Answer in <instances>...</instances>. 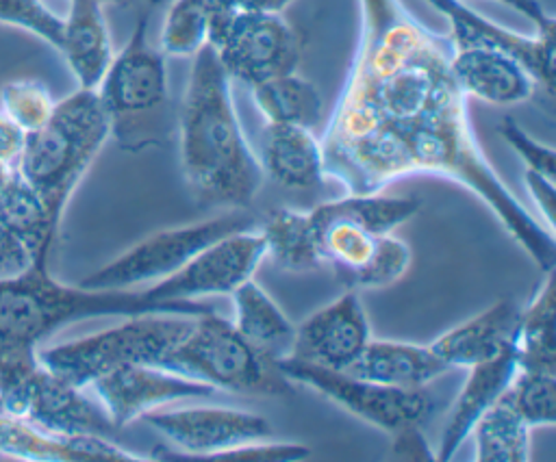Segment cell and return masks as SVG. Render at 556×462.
Segmentation results:
<instances>
[{"label":"cell","instance_id":"obj_20","mask_svg":"<svg viewBox=\"0 0 556 462\" xmlns=\"http://www.w3.org/2000/svg\"><path fill=\"white\" fill-rule=\"evenodd\" d=\"M450 67L467 98L495 106L526 102L536 89V80L519 61L495 50L452 48Z\"/></svg>","mask_w":556,"mask_h":462},{"label":"cell","instance_id":"obj_35","mask_svg":"<svg viewBox=\"0 0 556 462\" xmlns=\"http://www.w3.org/2000/svg\"><path fill=\"white\" fill-rule=\"evenodd\" d=\"M39 258L33 247L7 223L0 221V280H9L28 271Z\"/></svg>","mask_w":556,"mask_h":462},{"label":"cell","instance_id":"obj_37","mask_svg":"<svg viewBox=\"0 0 556 462\" xmlns=\"http://www.w3.org/2000/svg\"><path fill=\"white\" fill-rule=\"evenodd\" d=\"M523 182L526 189L532 197V202L539 206V215L543 219V223L554 230V208H556V191H554V180L545 178L536 171L526 169L523 171Z\"/></svg>","mask_w":556,"mask_h":462},{"label":"cell","instance_id":"obj_5","mask_svg":"<svg viewBox=\"0 0 556 462\" xmlns=\"http://www.w3.org/2000/svg\"><path fill=\"white\" fill-rule=\"evenodd\" d=\"M148 22L150 13L137 20L126 46L113 56L96 87L109 117L111 139L126 152L161 147L174 130L165 56L150 43Z\"/></svg>","mask_w":556,"mask_h":462},{"label":"cell","instance_id":"obj_3","mask_svg":"<svg viewBox=\"0 0 556 462\" xmlns=\"http://www.w3.org/2000/svg\"><path fill=\"white\" fill-rule=\"evenodd\" d=\"M50 260H37L22 275L0 280V364L30 360L39 343L67 323L93 317H130L141 312L202 315L213 306L202 299L159 301L146 291H104L70 286L48 271Z\"/></svg>","mask_w":556,"mask_h":462},{"label":"cell","instance_id":"obj_15","mask_svg":"<svg viewBox=\"0 0 556 462\" xmlns=\"http://www.w3.org/2000/svg\"><path fill=\"white\" fill-rule=\"evenodd\" d=\"M87 388L93 390V397L119 429L141 421L143 414L156 410L159 406L180 399L211 397L217 393L208 384L182 377L154 364L119 367L93 380Z\"/></svg>","mask_w":556,"mask_h":462},{"label":"cell","instance_id":"obj_26","mask_svg":"<svg viewBox=\"0 0 556 462\" xmlns=\"http://www.w3.org/2000/svg\"><path fill=\"white\" fill-rule=\"evenodd\" d=\"M526 306H519L513 336L517 369H556V323H554V267Z\"/></svg>","mask_w":556,"mask_h":462},{"label":"cell","instance_id":"obj_24","mask_svg":"<svg viewBox=\"0 0 556 462\" xmlns=\"http://www.w3.org/2000/svg\"><path fill=\"white\" fill-rule=\"evenodd\" d=\"M80 89H96L113 61L109 26L98 0H70L59 50Z\"/></svg>","mask_w":556,"mask_h":462},{"label":"cell","instance_id":"obj_10","mask_svg":"<svg viewBox=\"0 0 556 462\" xmlns=\"http://www.w3.org/2000/svg\"><path fill=\"white\" fill-rule=\"evenodd\" d=\"M230 80L248 87L295 72L302 39L278 11L239 9L213 0L208 41Z\"/></svg>","mask_w":556,"mask_h":462},{"label":"cell","instance_id":"obj_6","mask_svg":"<svg viewBox=\"0 0 556 462\" xmlns=\"http://www.w3.org/2000/svg\"><path fill=\"white\" fill-rule=\"evenodd\" d=\"M156 367L226 393L267 397L293 393V384L276 362L256 351L215 308L195 315L189 332Z\"/></svg>","mask_w":556,"mask_h":462},{"label":"cell","instance_id":"obj_38","mask_svg":"<svg viewBox=\"0 0 556 462\" xmlns=\"http://www.w3.org/2000/svg\"><path fill=\"white\" fill-rule=\"evenodd\" d=\"M497 2L521 13L536 28V33H556V20L554 15L547 13L541 0H497Z\"/></svg>","mask_w":556,"mask_h":462},{"label":"cell","instance_id":"obj_39","mask_svg":"<svg viewBox=\"0 0 556 462\" xmlns=\"http://www.w3.org/2000/svg\"><path fill=\"white\" fill-rule=\"evenodd\" d=\"M222 4L239 7V9H258V11H282L295 0H217Z\"/></svg>","mask_w":556,"mask_h":462},{"label":"cell","instance_id":"obj_25","mask_svg":"<svg viewBox=\"0 0 556 462\" xmlns=\"http://www.w3.org/2000/svg\"><path fill=\"white\" fill-rule=\"evenodd\" d=\"M232 325L265 358L278 362L291 354L295 323L252 278L232 293Z\"/></svg>","mask_w":556,"mask_h":462},{"label":"cell","instance_id":"obj_2","mask_svg":"<svg viewBox=\"0 0 556 462\" xmlns=\"http://www.w3.org/2000/svg\"><path fill=\"white\" fill-rule=\"evenodd\" d=\"M176 130L180 169L198 206L241 210L256 197L265 174L239 124L230 78L208 43L193 54Z\"/></svg>","mask_w":556,"mask_h":462},{"label":"cell","instance_id":"obj_27","mask_svg":"<svg viewBox=\"0 0 556 462\" xmlns=\"http://www.w3.org/2000/svg\"><path fill=\"white\" fill-rule=\"evenodd\" d=\"M252 100L265 124H293L313 128L324 113L317 87L295 72L274 76L250 87Z\"/></svg>","mask_w":556,"mask_h":462},{"label":"cell","instance_id":"obj_17","mask_svg":"<svg viewBox=\"0 0 556 462\" xmlns=\"http://www.w3.org/2000/svg\"><path fill=\"white\" fill-rule=\"evenodd\" d=\"M434 7L450 24L452 48H484L513 56L519 61L536 85L545 87L547 93L554 91V33L521 35L508 30L473 9L463 0H426Z\"/></svg>","mask_w":556,"mask_h":462},{"label":"cell","instance_id":"obj_18","mask_svg":"<svg viewBox=\"0 0 556 462\" xmlns=\"http://www.w3.org/2000/svg\"><path fill=\"white\" fill-rule=\"evenodd\" d=\"M517 373L515 345H506L493 358L469 367V375L456 395L447 421L443 425L434 460H450L469 438L476 421L506 393Z\"/></svg>","mask_w":556,"mask_h":462},{"label":"cell","instance_id":"obj_16","mask_svg":"<svg viewBox=\"0 0 556 462\" xmlns=\"http://www.w3.org/2000/svg\"><path fill=\"white\" fill-rule=\"evenodd\" d=\"M369 338L371 330L365 306L356 288H348L295 325L293 347L287 358L332 371H348Z\"/></svg>","mask_w":556,"mask_h":462},{"label":"cell","instance_id":"obj_41","mask_svg":"<svg viewBox=\"0 0 556 462\" xmlns=\"http://www.w3.org/2000/svg\"><path fill=\"white\" fill-rule=\"evenodd\" d=\"M148 2H152V4H161V2H167V0H148Z\"/></svg>","mask_w":556,"mask_h":462},{"label":"cell","instance_id":"obj_23","mask_svg":"<svg viewBox=\"0 0 556 462\" xmlns=\"http://www.w3.org/2000/svg\"><path fill=\"white\" fill-rule=\"evenodd\" d=\"M450 367L430 345L369 338L345 373L395 388H426Z\"/></svg>","mask_w":556,"mask_h":462},{"label":"cell","instance_id":"obj_7","mask_svg":"<svg viewBox=\"0 0 556 462\" xmlns=\"http://www.w3.org/2000/svg\"><path fill=\"white\" fill-rule=\"evenodd\" d=\"M195 315L141 312L96 334L37 349V360L65 382L87 388L93 380L126 367L154 364L189 332Z\"/></svg>","mask_w":556,"mask_h":462},{"label":"cell","instance_id":"obj_34","mask_svg":"<svg viewBox=\"0 0 556 462\" xmlns=\"http://www.w3.org/2000/svg\"><path fill=\"white\" fill-rule=\"evenodd\" d=\"M502 139L519 154V158L526 163V169L536 171L545 178L554 180L556 174V161H554V150L549 145L539 143L532 139L513 117H504L497 126Z\"/></svg>","mask_w":556,"mask_h":462},{"label":"cell","instance_id":"obj_11","mask_svg":"<svg viewBox=\"0 0 556 462\" xmlns=\"http://www.w3.org/2000/svg\"><path fill=\"white\" fill-rule=\"evenodd\" d=\"M254 226L256 221L250 215L235 210L215 219L165 228L135 243L106 265L98 267L78 284L104 291H128L141 284H154L182 269L200 249L213 241Z\"/></svg>","mask_w":556,"mask_h":462},{"label":"cell","instance_id":"obj_36","mask_svg":"<svg viewBox=\"0 0 556 462\" xmlns=\"http://www.w3.org/2000/svg\"><path fill=\"white\" fill-rule=\"evenodd\" d=\"M24 132L0 113V197L22 178L20 154Z\"/></svg>","mask_w":556,"mask_h":462},{"label":"cell","instance_id":"obj_19","mask_svg":"<svg viewBox=\"0 0 556 462\" xmlns=\"http://www.w3.org/2000/svg\"><path fill=\"white\" fill-rule=\"evenodd\" d=\"M0 458L11 460H141L113 438L56 436L24 419L0 414Z\"/></svg>","mask_w":556,"mask_h":462},{"label":"cell","instance_id":"obj_13","mask_svg":"<svg viewBox=\"0 0 556 462\" xmlns=\"http://www.w3.org/2000/svg\"><path fill=\"white\" fill-rule=\"evenodd\" d=\"M256 226L213 241L182 269L143 291L159 301L230 295L237 286L250 280L263 258H267L265 241Z\"/></svg>","mask_w":556,"mask_h":462},{"label":"cell","instance_id":"obj_32","mask_svg":"<svg viewBox=\"0 0 556 462\" xmlns=\"http://www.w3.org/2000/svg\"><path fill=\"white\" fill-rule=\"evenodd\" d=\"M54 100L37 80H11L0 89V113L24 134L37 130L52 113Z\"/></svg>","mask_w":556,"mask_h":462},{"label":"cell","instance_id":"obj_28","mask_svg":"<svg viewBox=\"0 0 556 462\" xmlns=\"http://www.w3.org/2000/svg\"><path fill=\"white\" fill-rule=\"evenodd\" d=\"M476 462H528L530 427L502 395L473 425Z\"/></svg>","mask_w":556,"mask_h":462},{"label":"cell","instance_id":"obj_30","mask_svg":"<svg viewBox=\"0 0 556 462\" xmlns=\"http://www.w3.org/2000/svg\"><path fill=\"white\" fill-rule=\"evenodd\" d=\"M211 9L213 0H169L159 35L163 56H193L206 46Z\"/></svg>","mask_w":556,"mask_h":462},{"label":"cell","instance_id":"obj_29","mask_svg":"<svg viewBox=\"0 0 556 462\" xmlns=\"http://www.w3.org/2000/svg\"><path fill=\"white\" fill-rule=\"evenodd\" d=\"M265 241V254L289 271L319 269L308 210L276 208L256 226Z\"/></svg>","mask_w":556,"mask_h":462},{"label":"cell","instance_id":"obj_21","mask_svg":"<svg viewBox=\"0 0 556 462\" xmlns=\"http://www.w3.org/2000/svg\"><path fill=\"white\" fill-rule=\"evenodd\" d=\"M517 317L519 306L513 299H500L460 325L450 328L428 345L450 369H469L513 343Z\"/></svg>","mask_w":556,"mask_h":462},{"label":"cell","instance_id":"obj_22","mask_svg":"<svg viewBox=\"0 0 556 462\" xmlns=\"http://www.w3.org/2000/svg\"><path fill=\"white\" fill-rule=\"evenodd\" d=\"M263 174L285 189H315L326 178L321 141L313 128L293 124H265L261 141Z\"/></svg>","mask_w":556,"mask_h":462},{"label":"cell","instance_id":"obj_8","mask_svg":"<svg viewBox=\"0 0 556 462\" xmlns=\"http://www.w3.org/2000/svg\"><path fill=\"white\" fill-rule=\"evenodd\" d=\"M321 267L348 288H384L410 267V247L391 234L371 230L354 210L350 195L308 210Z\"/></svg>","mask_w":556,"mask_h":462},{"label":"cell","instance_id":"obj_40","mask_svg":"<svg viewBox=\"0 0 556 462\" xmlns=\"http://www.w3.org/2000/svg\"><path fill=\"white\" fill-rule=\"evenodd\" d=\"M100 4H119V2H128V0H98Z\"/></svg>","mask_w":556,"mask_h":462},{"label":"cell","instance_id":"obj_9","mask_svg":"<svg viewBox=\"0 0 556 462\" xmlns=\"http://www.w3.org/2000/svg\"><path fill=\"white\" fill-rule=\"evenodd\" d=\"M87 388L50 373L37 358L0 367V414L24 419L56 436H117L119 427L106 416Z\"/></svg>","mask_w":556,"mask_h":462},{"label":"cell","instance_id":"obj_14","mask_svg":"<svg viewBox=\"0 0 556 462\" xmlns=\"http://www.w3.org/2000/svg\"><path fill=\"white\" fill-rule=\"evenodd\" d=\"M141 421L176 447V451L165 453V458H222L232 447L267 440L274 434L271 423L265 416L219 406H195L167 412L152 410L143 414Z\"/></svg>","mask_w":556,"mask_h":462},{"label":"cell","instance_id":"obj_1","mask_svg":"<svg viewBox=\"0 0 556 462\" xmlns=\"http://www.w3.org/2000/svg\"><path fill=\"white\" fill-rule=\"evenodd\" d=\"M450 56V39L424 26L402 0H358L354 59L319 139L326 178L361 195L415 174L454 180L547 271L556 265L554 230L515 197L484 156Z\"/></svg>","mask_w":556,"mask_h":462},{"label":"cell","instance_id":"obj_33","mask_svg":"<svg viewBox=\"0 0 556 462\" xmlns=\"http://www.w3.org/2000/svg\"><path fill=\"white\" fill-rule=\"evenodd\" d=\"M0 24L26 30L54 50L61 46L63 17L50 11L43 0H0Z\"/></svg>","mask_w":556,"mask_h":462},{"label":"cell","instance_id":"obj_4","mask_svg":"<svg viewBox=\"0 0 556 462\" xmlns=\"http://www.w3.org/2000/svg\"><path fill=\"white\" fill-rule=\"evenodd\" d=\"M109 139V117L96 89L80 87L54 102L50 117L24 134L20 171L59 226L72 193Z\"/></svg>","mask_w":556,"mask_h":462},{"label":"cell","instance_id":"obj_31","mask_svg":"<svg viewBox=\"0 0 556 462\" xmlns=\"http://www.w3.org/2000/svg\"><path fill=\"white\" fill-rule=\"evenodd\" d=\"M504 395L530 429L554 425L556 369H517Z\"/></svg>","mask_w":556,"mask_h":462},{"label":"cell","instance_id":"obj_12","mask_svg":"<svg viewBox=\"0 0 556 462\" xmlns=\"http://www.w3.org/2000/svg\"><path fill=\"white\" fill-rule=\"evenodd\" d=\"M276 367L293 386L317 390L345 412L389 434L421 427L434 410V401L424 388L384 386L345 371H332L291 358L278 360Z\"/></svg>","mask_w":556,"mask_h":462}]
</instances>
